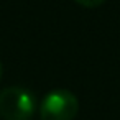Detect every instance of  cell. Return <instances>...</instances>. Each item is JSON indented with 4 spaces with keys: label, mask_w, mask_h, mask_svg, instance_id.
Here are the masks:
<instances>
[{
    "label": "cell",
    "mask_w": 120,
    "mask_h": 120,
    "mask_svg": "<svg viewBox=\"0 0 120 120\" xmlns=\"http://www.w3.org/2000/svg\"><path fill=\"white\" fill-rule=\"evenodd\" d=\"M0 79H2V64H0Z\"/></svg>",
    "instance_id": "4"
},
{
    "label": "cell",
    "mask_w": 120,
    "mask_h": 120,
    "mask_svg": "<svg viewBox=\"0 0 120 120\" xmlns=\"http://www.w3.org/2000/svg\"><path fill=\"white\" fill-rule=\"evenodd\" d=\"M35 107V95L28 89L7 87L0 92V117L4 120H30Z\"/></svg>",
    "instance_id": "1"
},
{
    "label": "cell",
    "mask_w": 120,
    "mask_h": 120,
    "mask_svg": "<svg viewBox=\"0 0 120 120\" xmlns=\"http://www.w3.org/2000/svg\"><path fill=\"white\" fill-rule=\"evenodd\" d=\"M77 110V97L66 89H56L41 100L40 115L41 120H72Z\"/></svg>",
    "instance_id": "2"
},
{
    "label": "cell",
    "mask_w": 120,
    "mask_h": 120,
    "mask_svg": "<svg viewBox=\"0 0 120 120\" xmlns=\"http://www.w3.org/2000/svg\"><path fill=\"white\" fill-rule=\"evenodd\" d=\"M76 4L82 5V7H87V8H94V7H99L102 5L105 0H74Z\"/></svg>",
    "instance_id": "3"
}]
</instances>
